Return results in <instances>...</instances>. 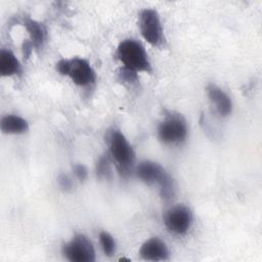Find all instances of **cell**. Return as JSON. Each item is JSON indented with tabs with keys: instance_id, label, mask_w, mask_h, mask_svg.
Masks as SVG:
<instances>
[{
	"instance_id": "1",
	"label": "cell",
	"mask_w": 262,
	"mask_h": 262,
	"mask_svg": "<svg viewBox=\"0 0 262 262\" xmlns=\"http://www.w3.org/2000/svg\"><path fill=\"white\" fill-rule=\"evenodd\" d=\"M105 143L119 173L128 176L134 168L135 152L126 136L118 129H111L105 135Z\"/></svg>"
},
{
	"instance_id": "2",
	"label": "cell",
	"mask_w": 262,
	"mask_h": 262,
	"mask_svg": "<svg viewBox=\"0 0 262 262\" xmlns=\"http://www.w3.org/2000/svg\"><path fill=\"white\" fill-rule=\"evenodd\" d=\"M136 176L145 184L157 183L160 186V194L164 200H170L174 195V180L163 166L154 161H141L135 168Z\"/></svg>"
},
{
	"instance_id": "3",
	"label": "cell",
	"mask_w": 262,
	"mask_h": 262,
	"mask_svg": "<svg viewBox=\"0 0 262 262\" xmlns=\"http://www.w3.org/2000/svg\"><path fill=\"white\" fill-rule=\"evenodd\" d=\"M117 57L124 69L134 73H151V64L143 45L134 39H125L117 48Z\"/></svg>"
},
{
	"instance_id": "4",
	"label": "cell",
	"mask_w": 262,
	"mask_h": 262,
	"mask_svg": "<svg viewBox=\"0 0 262 262\" xmlns=\"http://www.w3.org/2000/svg\"><path fill=\"white\" fill-rule=\"evenodd\" d=\"M56 71L71 78L78 86H89L96 80V73L88 60L82 57H73L70 59L62 58L56 63Z\"/></svg>"
},
{
	"instance_id": "5",
	"label": "cell",
	"mask_w": 262,
	"mask_h": 262,
	"mask_svg": "<svg viewBox=\"0 0 262 262\" xmlns=\"http://www.w3.org/2000/svg\"><path fill=\"white\" fill-rule=\"evenodd\" d=\"M187 124L185 119L176 113L165 115L158 126V137L165 144H178L187 136Z\"/></svg>"
},
{
	"instance_id": "6",
	"label": "cell",
	"mask_w": 262,
	"mask_h": 262,
	"mask_svg": "<svg viewBox=\"0 0 262 262\" xmlns=\"http://www.w3.org/2000/svg\"><path fill=\"white\" fill-rule=\"evenodd\" d=\"M138 27L143 39L152 46L165 42L164 30L159 12L154 8H144L138 13Z\"/></svg>"
},
{
	"instance_id": "7",
	"label": "cell",
	"mask_w": 262,
	"mask_h": 262,
	"mask_svg": "<svg viewBox=\"0 0 262 262\" xmlns=\"http://www.w3.org/2000/svg\"><path fill=\"white\" fill-rule=\"evenodd\" d=\"M63 256L72 262H93L95 250L91 241L84 234L78 233L62 246Z\"/></svg>"
},
{
	"instance_id": "8",
	"label": "cell",
	"mask_w": 262,
	"mask_h": 262,
	"mask_svg": "<svg viewBox=\"0 0 262 262\" xmlns=\"http://www.w3.org/2000/svg\"><path fill=\"white\" fill-rule=\"evenodd\" d=\"M164 223L167 229L174 234H185L192 224V213L184 205H176L166 211Z\"/></svg>"
},
{
	"instance_id": "9",
	"label": "cell",
	"mask_w": 262,
	"mask_h": 262,
	"mask_svg": "<svg viewBox=\"0 0 262 262\" xmlns=\"http://www.w3.org/2000/svg\"><path fill=\"white\" fill-rule=\"evenodd\" d=\"M139 255L147 261H166L169 259V250L162 239L151 237L141 245Z\"/></svg>"
},
{
	"instance_id": "10",
	"label": "cell",
	"mask_w": 262,
	"mask_h": 262,
	"mask_svg": "<svg viewBox=\"0 0 262 262\" xmlns=\"http://www.w3.org/2000/svg\"><path fill=\"white\" fill-rule=\"evenodd\" d=\"M210 101L215 105L217 113L221 117H227L232 112V101L230 97L220 87L209 84L206 88Z\"/></svg>"
},
{
	"instance_id": "11",
	"label": "cell",
	"mask_w": 262,
	"mask_h": 262,
	"mask_svg": "<svg viewBox=\"0 0 262 262\" xmlns=\"http://www.w3.org/2000/svg\"><path fill=\"white\" fill-rule=\"evenodd\" d=\"M21 72V66L14 53L10 49L3 48L0 51V75L11 77Z\"/></svg>"
},
{
	"instance_id": "12",
	"label": "cell",
	"mask_w": 262,
	"mask_h": 262,
	"mask_svg": "<svg viewBox=\"0 0 262 262\" xmlns=\"http://www.w3.org/2000/svg\"><path fill=\"white\" fill-rule=\"evenodd\" d=\"M24 26L30 36V41L36 49H40L44 46L47 39V31L43 24L38 20L27 18Z\"/></svg>"
},
{
	"instance_id": "13",
	"label": "cell",
	"mask_w": 262,
	"mask_h": 262,
	"mask_svg": "<svg viewBox=\"0 0 262 262\" xmlns=\"http://www.w3.org/2000/svg\"><path fill=\"white\" fill-rule=\"evenodd\" d=\"M0 128L6 134H23L29 130V123L19 116L6 115L1 119Z\"/></svg>"
},
{
	"instance_id": "14",
	"label": "cell",
	"mask_w": 262,
	"mask_h": 262,
	"mask_svg": "<svg viewBox=\"0 0 262 262\" xmlns=\"http://www.w3.org/2000/svg\"><path fill=\"white\" fill-rule=\"evenodd\" d=\"M99 241L103 253L106 256H112L116 252V242L113 235L106 231H101L99 233Z\"/></svg>"
},
{
	"instance_id": "15",
	"label": "cell",
	"mask_w": 262,
	"mask_h": 262,
	"mask_svg": "<svg viewBox=\"0 0 262 262\" xmlns=\"http://www.w3.org/2000/svg\"><path fill=\"white\" fill-rule=\"evenodd\" d=\"M107 156V155H106ZM101 156L96 164V174L99 178H108L111 175V165L108 157Z\"/></svg>"
},
{
	"instance_id": "16",
	"label": "cell",
	"mask_w": 262,
	"mask_h": 262,
	"mask_svg": "<svg viewBox=\"0 0 262 262\" xmlns=\"http://www.w3.org/2000/svg\"><path fill=\"white\" fill-rule=\"evenodd\" d=\"M57 184L59 188L66 192H69L73 189V180L67 174H59L57 177Z\"/></svg>"
},
{
	"instance_id": "17",
	"label": "cell",
	"mask_w": 262,
	"mask_h": 262,
	"mask_svg": "<svg viewBox=\"0 0 262 262\" xmlns=\"http://www.w3.org/2000/svg\"><path fill=\"white\" fill-rule=\"evenodd\" d=\"M74 173L76 175V177L79 179V181H85L87 176H88V170L86 168V166H84L83 164H76L73 167Z\"/></svg>"
},
{
	"instance_id": "18",
	"label": "cell",
	"mask_w": 262,
	"mask_h": 262,
	"mask_svg": "<svg viewBox=\"0 0 262 262\" xmlns=\"http://www.w3.org/2000/svg\"><path fill=\"white\" fill-rule=\"evenodd\" d=\"M33 44L30 40H27L24 42L23 44V51H24V57L26 58H29V56L31 55L32 53V49H33Z\"/></svg>"
}]
</instances>
